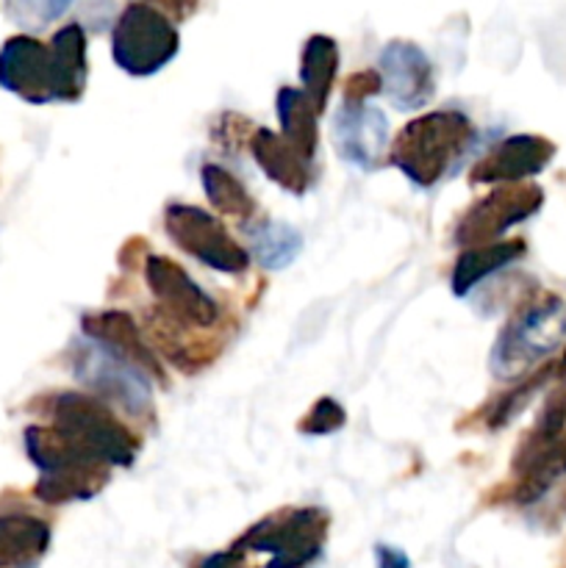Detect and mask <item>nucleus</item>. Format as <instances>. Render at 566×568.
Segmentation results:
<instances>
[{
    "label": "nucleus",
    "instance_id": "obj_22",
    "mask_svg": "<svg viewBox=\"0 0 566 568\" xmlns=\"http://www.w3.org/2000/svg\"><path fill=\"white\" fill-rule=\"evenodd\" d=\"M247 239L255 261H259L261 266H266V270H283V266H289L297 258L300 247H303V236H300L292 225L270 220L250 227Z\"/></svg>",
    "mask_w": 566,
    "mask_h": 568
},
{
    "label": "nucleus",
    "instance_id": "obj_21",
    "mask_svg": "<svg viewBox=\"0 0 566 568\" xmlns=\"http://www.w3.org/2000/svg\"><path fill=\"white\" fill-rule=\"evenodd\" d=\"M338 72V44L336 39L325 37V33H314L309 42L303 44V59H300V83L303 92L309 94L316 111H325L327 98H331L333 81Z\"/></svg>",
    "mask_w": 566,
    "mask_h": 568
},
{
    "label": "nucleus",
    "instance_id": "obj_18",
    "mask_svg": "<svg viewBox=\"0 0 566 568\" xmlns=\"http://www.w3.org/2000/svg\"><path fill=\"white\" fill-rule=\"evenodd\" d=\"M48 521L28 514L0 516V568H20L37 564L48 552Z\"/></svg>",
    "mask_w": 566,
    "mask_h": 568
},
{
    "label": "nucleus",
    "instance_id": "obj_8",
    "mask_svg": "<svg viewBox=\"0 0 566 568\" xmlns=\"http://www.w3.org/2000/svg\"><path fill=\"white\" fill-rule=\"evenodd\" d=\"M164 231L186 255L198 258L200 264L211 266L225 275H242L250 266V253L231 233L222 227L216 216L198 205L172 203L164 211Z\"/></svg>",
    "mask_w": 566,
    "mask_h": 568
},
{
    "label": "nucleus",
    "instance_id": "obj_13",
    "mask_svg": "<svg viewBox=\"0 0 566 568\" xmlns=\"http://www.w3.org/2000/svg\"><path fill=\"white\" fill-rule=\"evenodd\" d=\"M555 144L547 142L544 136H533V133H519V136H508L505 142L494 144L469 172L472 186H492V183H522L525 178L538 175L544 166L553 161Z\"/></svg>",
    "mask_w": 566,
    "mask_h": 568
},
{
    "label": "nucleus",
    "instance_id": "obj_1",
    "mask_svg": "<svg viewBox=\"0 0 566 568\" xmlns=\"http://www.w3.org/2000/svg\"><path fill=\"white\" fill-rule=\"evenodd\" d=\"M477 142V131L466 114L455 109L427 111L397 133L392 164L414 186L431 189L464 164Z\"/></svg>",
    "mask_w": 566,
    "mask_h": 568
},
{
    "label": "nucleus",
    "instance_id": "obj_5",
    "mask_svg": "<svg viewBox=\"0 0 566 568\" xmlns=\"http://www.w3.org/2000/svg\"><path fill=\"white\" fill-rule=\"evenodd\" d=\"M50 425L109 466H131L139 455V438L109 410V403L92 392H61L48 399Z\"/></svg>",
    "mask_w": 566,
    "mask_h": 568
},
{
    "label": "nucleus",
    "instance_id": "obj_9",
    "mask_svg": "<svg viewBox=\"0 0 566 568\" xmlns=\"http://www.w3.org/2000/svg\"><path fill=\"white\" fill-rule=\"evenodd\" d=\"M544 203V194L530 183H503L492 194L477 200L464 211L453 231V242L461 247H477L503 239L511 227L530 220Z\"/></svg>",
    "mask_w": 566,
    "mask_h": 568
},
{
    "label": "nucleus",
    "instance_id": "obj_26",
    "mask_svg": "<svg viewBox=\"0 0 566 568\" xmlns=\"http://www.w3.org/2000/svg\"><path fill=\"white\" fill-rule=\"evenodd\" d=\"M377 92H381V72L361 70L344 87V103H366Z\"/></svg>",
    "mask_w": 566,
    "mask_h": 568
},
{
    "label": "nucleus",
    "instance_id": "obj_15",
    "mask_svg": "<svg viewBox=\"0 0 566 568\" xmlns=\"http://www.w3.org/2000/svg\"><path fill=\"white\" fill-rule=\"evenodd\" d=\"M83 336L92 338L94 344H100L103 349H109L114 358L125 361L128 366L139 369L142 375H148L150 381L164 383V369H161L159 358L150 349V344L144 342L142 331L137 327V322L125 314V311H94L81 320Z\"/></svg>",
    "mask_w": 566,
    "mask_h": 568
},
{
    "label": "nucleus",
    "instance_id": "obj_17",
    "mask_svg": "<svg viewBox=\"0 0 566 568\" xmlns=\"http://www.w3.org/2000/svg\"><path fill=\"white\" fill-rule=\"evenodd\" d=\"M522 255H525V242H519V239H497V242L466 247V253L455 264L453 281H449L453 283V294L455 297H466L477 283L511 266Z\"/></svg>",
    "mask_w": 566,
    "mask_h": 568
},
{
    "label": "nucleus",
    "instance_id": "obj_6",
    "mask_svg": "<svg viewBox=\"0 0 566 568\" xmlns=\"http://www.w3.org/2000/svg\"><path fill=\"white\" fill-rule=\"evenodd\" d=\"M181 39L170 17L150 3H131L120 11L111 31V55L117 67L133 78L164 70L178 55Z\"/></svg>",
    "mask_w": 566,
    "mask_h": 568
},
{
    "label": "nucleus",
    "instance_id": "obj_7",
    "mask_svg": "<svg viewBox=\"0 0 566 568\" xmlns=\"http://www.w3.org/2000/svg\"><path fill=\"white\" fill-rule=\"evenodd\" d=\"M72 372L78 381L111 405H120L131 416H144L153 410V386L150 377L139 369L128 366L125 361L114 358L109 349L94 344L92 338L83 336V342L72 344Z\"/></svg>",
    "mask_w": 566,
    "mask_h": 568
},
{
    "label": "nucleus",
    "instance_id": "obj_19",
    "mask_svg": "<svg viewBox=\"0 0 566 568\" xmlns=\"http://www.w3.org/2000/svg\"><path fill=\"white\" fill-rule=\"evenodd\" d=\"M59 75V103H75L87 89V33L78 22L59 28L50 39Z\"/></svg>",
    "mask_w": 566,
    "mask_h": 568
},
{
    "label": "nucleus",
    "instance_id": "obj_28",
    "mask_svg": "<svg viewBox=\"0 0 566 568\" xmlns=\"http://www.w3.org/2000/svg\"><path fill=\"white\" fill-rule=\"evenodd\" d=\"M375 564L377 568H411L408 555L397 547H386V544L375 547Z\"/></svg>",
    "mask_w": 566,
    "mask_h": 568
},
{
    "label": "nucleus",
    "instance_id": "obj_24",
    "mask_svg": "<svg viewBox=\"0 0 566 568\" xmlns=\"http://www.w3.org/2000/svg\"><path fill=\"white\" fill-rule=\"evenodd\" d=\"M70 6L72 0H6V14L20 28L42 31L50 22L59 20Z\"/></svg>",
    "mask_w": 566,
    "mask_h": 568
},
{
    "label": "nucleus",
    "instance_id": "obj_14",
    "mask_svg": "<svg viewBox=\"0 0 566 568\" xmlns=\"http://www.w3.org/2000/svg\"><path fill=\"white\" fill-rule=\"evenodd\" d=\"M333 142L344 161L361 170H372L386 153V114L370 103H342V109L333 116Z\"/></svg>",
    "mask_w": 566,
    "mask_h": 568
},
{
    "label": "nucleus",
    "instance_id": "obj_3",
    "mask_svg": "<svg viewBox=\"0 0 566 568\" xmlns=\"http://www.w3.org/2000/svg\"><path fill=\"white\" fill-rule=\"evenodd\" d=\"M566 344V303L560 297L527 303L497 336L488 369L497 381H519Z\"/></svg>",
    "mask_w": 566,
    "mask_h": 568
},
{
    "label": "nucleus",
    "instance_id": "obj_16",
    "mask_svg": "<svg viewBox=\"0 0 566 568\" xmlns=\"http://www.w3.org/2000/svg\"><path fill=\"white\" fill-rule=\"evenodd\" d=\"M250 153L275 186L292 194H305V189L311 186V161L270 128H259L250 136Z\"/></svg>",
    "mask_w": 566,
    "mask_h": 568
},
{
    "label": "nucleus",
    "instance_id": "obj_12",
    "mask_svg": "<svg viewBox=\"0 0 566 568\" xmlns=\"http://www.w3.org/2000/svg\"><path fill=\"white\" fill-rule=\"evenodd\" d=\"M381 92L397 109H422L436 94V72L425 50L408 39H392L381 50Z\"/></svg>",
    "mask_w": 566,
    "mask_h": 568
},
{
    "label": "nucleus",
    "instance_id": "obj_4",
    "mask_svg": "<svg viewBox=\"0 0 566 568\" xmlns=\"http://www.w3.org/2000/svg\"><path fill=\"white\" fill-rule=\"evenodd\" d=\"M327 527H331V519L322 508L277 510V514L255 521L228 549L244 566H247L250 555H270V564L264 568H305L322 555Z\"/></svg>",
    "mask_w": 566,
    "mask_h": 568
},
{
    "label": "nucleus",
    "instance_id": "obj_20",
    "mask_svg": "<svg viewBox=\"0 0 566 568\" xmlns=\"http://www.w3.org/2000/svg\"><path fill=\"white\" fill-rule=\"evenodd\" d=\"M316 116H320V111L305 92L292 87H283L277 92V122H281L283 139L309 161H314L316 144H320Z\"/></svg>",
    "mask_w": 566,
    "mask_h": 568
},
{
    "label": "nucleus",
    "instance_id": "obj_29",
    "mask_svg": "<svg viewBox=\"0 0 566 568\" xmlns=\"http://www.w3.org/2000/svg\"><path fill=\"white\" fill-rule=\"evenodd\" d=\"M560 369L566 372V353H564V361H560Z\"/></svg>",
    "mask_w": 566,
    "mask_h": 568
},
{
    "label": "nucleus",
    "instance_id": "obj_2",
    "mask_svg": "<svg viewBox=\"0 0 566 568\" xmlns=\"http://www.w3.org/2000/svg\"><path fill=\"white\" fill-rule=\"evenodd\" d=\"M26 453L39 469L33 488L44 505H67L98 497L109 483V464L94 458L53 425H33L26 430Z\"/></svg>",
    "mask_w": 566,
    "mask_h": 568
},
{
    "label": "nucleus",
    "instance_id": "obj_25",
    "mask_svg": "<svg viewBox=\"0 0 566 568\" xmlns=\"http://www.w3.org/2000/svg\"><path fill=\"white\" fill-rule=\"evenodd\" d=\"M344 422H347V414H344L342 405L333 397H322L300 419L297 430L305 433V436H333L336 430H342Z\"/></svg>",
    "mask_w": 566,
    "mask_h": 568
},
{
    "label": "nucleus",
    "instance_id": "obj_11",
    "mask_svg": "<svg viewBox=\"0 0 566 568\" xmlns=\"http://www.w3.org/2000/svg\"><path fill=\"white\" fill-rule=\"evenodd\" d=\"M0 87L33 105L59 103V75L50 44L28 33L6 39L0 48Z\"/></svg>",
    "mask_w": 566,
    "mask_h": 568
},
{
    "label": "nucleus",
    "instance_id": "obj_27",
    "mask_svg": "<svg viewBox=\"0 0 566 568\" xmlns=\"http://www.w3.org/2000/svg\"><path fill=\"white\" fill-rule=\"evenodd\" d=\"M139 3L155 6V9L164 11L166 17H175V20H186L198 9V0H139Z\"/></svg>",
    "mask_w": 566,
    "mask_h": 568
},
{
    "label": "nucleus",
    "instance_id": "obj_10",
    "mask_svg": "<svg viewBox=\"0 0 566 568\" xmlns=\"http://www.w3.org/2000/svg\"><path fill=\"white\" fill-rule=\"evenodd\" d=\"M144 281H148V288L159 303L161 314L170 316L178 325L211 327L220 320L216 300L205 288H200L175 261L164 258V255H148L144 258Z\"/></svg>",
    "mask_w": 566,
    "mask_h": 568
},
{
    "label": "nucleus",
    "instance_id": "obj_23",
    "mask_svg": "<svg viewBox=\"0 0 566 568\" xmlns=\"http://www.w3.org/2000/svg\"><path fill=\"white\" fill-rule=\"evenodd\" d=\"M200 181H203L209 203L214 205L222 216H233V220L242 222L255 216V200L250 197L247 189H244L228 170H222V166L216 164H205L203 170H200Z\"/></svg>",
    "mask_w": 566,
    "mask_h": 568
}]
</instances>
